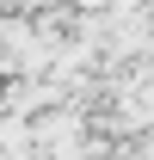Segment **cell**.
I'll list each match as a JSON object with an SVG mask.
<instances>
[{
  "label": "cell",
  "instance_id": "6da1fadb",
  "mask_svg": "<svg viewBox=\"0 0 154 160\" xmlns=\"http://www.w3.org/2000/svg\"><path fill=\"white\" fill-rule=\"evenodd\" d=\"M37 154V123L31 117H0V160H31Z\"/></svg>",
  "mask_w": 154,
  "mask_h": 160
}]
</instances>
